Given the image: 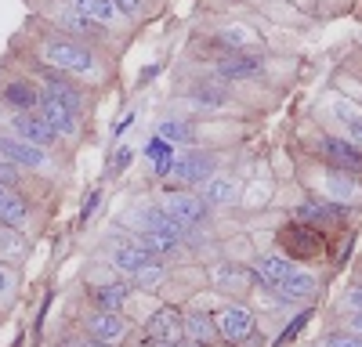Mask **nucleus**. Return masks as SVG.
Here are the masks:
<instances>
[{"instance_id":"obj_39","label":"nucleus","mask_w":362,"mask_h":347,"mask_svg":"<svg viewBox=\"0 0 362 347\" xmlns=\"http://www.w3.org/2000/svg\"><path fill=\"white\" fill-rule=\"evenodd\" d=\"M73 347H109V343H102V340H95V336H83V340H76Z\"/></svg>"},{"instance_id":"obj_25","label":"nucleus","mask_w":362,"mask_h":347,"mask_svg":"<svg viewBox=\"0 0 362 347\" xmlns=\"http://www.w3.org/2000/svg\"><path fill=\"white\" fill-rule=\"evenodd\" d=\"M66 4L73 8V11H80L83 18H90V22H98V25H112L119 15H116V8L109 4V0H66Z\"/></svg>"},{"instance_id":"obj_38","label":"nucleus","mask_w":362,"mask_h":347,"mask_svg":"<svg viewBox=\"0 0 362 347\" xmlns=\"http://www.w3.org/2000/svg\"><path fill=\"white\" fill-rule=\"evenodd\" d=\"M348 329L351 333H362V311H351L348 315Z\"/></svg>"},{"instance_id":"obj_22","label":"nucleus","mask_w":362,"mask_h":347,"mask_svg":"<svg viewBox=\"0 0 362 347\" xmlns=\"http://www.w3.org/2000/svg\"><path fill=\"white\" fill-rule=\"evenodd\" d=\"M185 336H189L192 343H199V347H210L214 340H221L214 315H206V311H192V315H185Z\"/></svg>"},{"instance_id":"obj_40","label":"nucleus","mask_w":362,"mask_h":347,"mask_svg":"<svg viewBox=\"0 0 362 347\" xmlns=\"http://www.w3.org/2000/svg\"><path fill=\"white\" fill-rule=\"evenodd\" d=\"M163 347H199V343H192V340L185 336V340H177V343H163Z\"/></svg>"},{"instance_id":"obj_15","label":"nucleus","mask_w":362,"mask_h":347,"mask_svg":"<svg viewBox=\"0 0 362 347\" xmlns=\"http://www.w3.org/2000/svg\"><path fill=\"white\" fill-rule=\"evenodd\" d=\"M0 102L8 109H22V112H37L40 105V83L29 76H8L0 80Z\"/></svg>"},{"instance_id":"obj_14","label":"nucleus","mask_w":362,"mask_h":347,"mask_svg":"<svg viewBox=\"0 0 362 347\" xmlns=\"http://www.w3.org/2000/svg\"><path fill=\"white\" fill-rule=\"evenodd\" d=\"M163 207H167L181 224H185V228H199V224H206V217H210V207L203 202L199 192H181V188H174V192H167Z\"/></svg>"},{"instance_id":"obj_11","label":"nucleus","mask_w":362,"mask_h":347,"mask_svg":"<svg viewBox=\"0 0 362 347\" xmlns=\"http://www.w3.org/2000/svg\"><path fill=\"white\" fill-rule=\"evenodd\" d=\"M109 264H112L116 272H124V275H138V272L148 268V264H160V257L148 253V250L131 236V239H119V243L109 246Z\"/></svg>"},{"instance_id":"obj_3","label":"nucleus","mask_w":362,"mask_h":347,"mask_svg":"<svg viewBox=\"0 0 362 347\" xmlns=\"http://www.w3.org/2000/svg\"><path fill=\"white\" fill-rule=\"evenodd\" d=\"M0 123H4V130H11L15 138L29 141V145H40V149L47 152H58V145H62V138H58L40 112H22V109H8L4 102H0Z\"/></svg>"},{"instance_id":"obj_1","label":"nucleus","mask_w":362,"mask_h":347,"mask_svg":"<svg viewBox=\"0 0 362 347\" xmlns=\"http://www.w3.org/2000/svg\"><path fill=\"white\" fill-rule=\"evenodd\" d=\"M37 62L66 73L73 80H87V83H102L105 80V66L102 58L95 54L90 44H80L73 37H62L54 29H44L40 40H37Z\"/></svg>"},{"instance_id":"obj_32","label":"nucleus","mask_w":362,"mask_h":347,"mask_svg":"<svg viewBox=\"0 0 362 347\" xmlns=\"http://www.w3.org/2000/svg\"><path fill=\"white\" fill-rule=\"evenodd\" d=\"M163 275H167V272H163V264H148V268H141V272L134 275V282H138L141 289H153V286H160V282H163Z\"/></svg>"},{"instance_id":"obj_19","label":"nucleus","mask_w":362,"mask_h":347,"mask_svg":"<svg viewBox=\"0 0 362 347\" xmlns=\"http://www.w3.org/2000/svg\"><path fill=\"white\" fill-rule=\"evenodd\" d=\"M315 289H319V279H315L312 272L293 268V272L276 286V293H279L286 304H300V300H312V297H315Z\"/></svg>"},{"instance_id":"obj_8","label":"nucleus","mask_w":362,"mask_h":347,"mask_svg":"<svg viewBox=\"0 0 362 347\" xmlns=\"http://www.w3.org/2000/svg\"><path fill=\"white\" fill-rule=\"evenodd\" d=\"M319 152L322 159L334 166V170H344V174H362V149L351 141V138H334V134H319Z\"/></svg>"},{"instance_id":"obj_26","label":"nucleus","mask_w":362,"mask_h":347,"mask_svg":"<svg viewBox=\"0 0 362 347\" xmlns=\"http://www.w3.org/2000/svg\"><path fill=\"white\" fill-rule=\"evenodd\" d=\"M134 239H138L148 253H156V257H170V253H177V246H181V239L163 236V231H148V228H138Z\"/></svg>"},{"instance_id":"obj_33","label":"nucleus","mask_w":362,"mask_h":347,"mask_svg":"<svg viewBox=\"0 0 362 347\" xmlns=\"http://www.w3.org/2000/svg\"><path fill=\"white\" fill-rule=\"evenodd\" d=\"M22 178H25V174H22V166H15L11 159H4V156H0V185H22Z\"/></svg>"},{"instance_id":"obj_23","label":"nucleus","mask_w":362,"mask_h":347,"mask_svg":"<svg viewBox=\"0 0 362 347\" xmlns=\"http://www.w3.org/2000/svg\"><path fill=\"white\" fill-rule=\"evenodd\" d=\"M341 214H344V202H334V199H326V202L308 199V202H300V207H297V217L308 221V224H315V228H322V224H329V221H337Z\"/></svg>"},{"instance_id":"obj_7","label":"nucleus","mask_w":362,"mask_h":347,"mask_svg":"<svg viewBox=\"0 0 362 347\" xmlns=\"http://www.w3.org/2000/svg\"><path fill=\"white\" fill-rule=\"evenodd\" d=\"M83 333L102 340V343H124L127 333H131V318L124 311H102V308H95L83 318Z\"/></svg>"},{"instance_id":"obj_30","label":"nucleus","mask_w":362,"mask_h":347,"mask_svg":"<svg viewBox=\"0 0 362 347\" xmlns=\"http://www.w3.org/2000/svg\"><path fill=\"white\" fill-rule=\"evenodd\" d=\"M15 293H18V272L8 264V260H0V304H11L15 300Z\"/></svg>"},{"instance_id":"obj_36","label":"nucleus","mask_w":362,"mask_h":347,"mask_svg":"<svg viewBox=\"0 0 362 347\" xmlns=\"http://www.w3.org/2000/svg\"><path fill=\"white\" fill-rule=\"evenodd\" d=\"M341 304H344V311H362V286H351Z\"/></svg>"},{"instance_id":"obj_28","label":"nucleus","mask_w":362,"mask_h":347,"mask_svg":"<svg viewBox=\"0 0 362 347\" xmlns=\"http://www.w3.org/2000/svg\"><path fill=\"white\" fill-rule=\"evenodd\" d=\"M326 195L334 199V202L355 199L358 188H355V181H351V174H344V170H334V174H329V178H326Z\"/></svg>"},{"instance_id":"obj_34","label":"nucleus","mask_w":362,"mask_h":347,"mask_svg":"<svg viewBox=\"0 0 362 347\" xmlns=\"http://www.w3.org/2000/svg\"><path fill=\"white\" fill-rule=\"evenodd\" d=\"M322 347H362V333H329L322 340Z\"/></svg>"},{"instance_id":"obj_9","label":"nucleus","mask_w":362,"mask_h":347,"mask_svg":"<svg viewBox=\"0 0 362 347\" xmlns=\"http://www.w3.org/2000/svg\"><path fill=\"white\" fill-rule=\"evenodd\" d=\"M214 73H218V80H225V83H228V80H232V83H239V80H261V76H264V58L254 54V51H228V54L218 58Z\"/></svg>"},{"instance_id":"obj_10","label":"nucleus","mask_w":362,"mask_h":347,"mask_svg":"<svg viewBox=\"0 0 362 347\" xmlns=\"http://www.w3.org/2000/svg\"><path fill=\"white\" fill-rule=\"evenodd\" d=\"M214 322H218L221 340H228V343H243V340H250L254 329H257L254 311L243 308V304H225V308L214 315Z\"/></svg>"},{"instance_id":"obj_5","label":"nucleus","mask_w":362,"mask_h":347,"mask_svg":"<svg viewBox=\"0 0 362 347\" xmlns=\"http://www.w3.org/2000/svg\"><path fill=\"white\" fill-rule=\"evenodd\" d=\"M44 15H47V22L54 25V33L73 37V40H80V44H90V47H95L98 40H105V33H109L105 25H98V22L83 18V15H80V11H73L69 4H66V8H47Z\"/></svg>"},{"instance_id":"obj_2","label":"nucleus","mask_w":362,"mask_h":347,"mask_svg":"<svg viewBox=\"0 0 362 347\" xmlns=\"http://www.w3.org/2000/svg\"><path fill=\"white\" fill-rule=\"evenodd\" d=\"M160 174H170L174 185H185V188H199L210 174H218V156L210 149H181L177 156H163L156 163Z\"/></svg>"},{"instance_id":"obj_17","label":"nucleus","mask_w":362,"mask_h":347,"mask_svg":"<svg viewBox=\"0 0 362 347\" xmlns=\"http://www.w3.org/2000/svg\"><path fill=\"white\" fill-rule=\"evenodd\" d=\"M199 195H203V202L210 210L214 207H232L235 195H239V185H235L232 174H210V178L199 185Z\"/></svg>"},{"instance_id":"obj_20","label":"nucleus","mask_w":362,"mask_h":347,"mask_svg":"<svg viewBox=\"0 0 362 347\" xmlns=\"http://www.w3.org/2000/svg\"><path fill=\"white\" fill-rule=\"evenodd\" d=\"M87 297L102 311H124L127 300H131V286L127 282H102V286H90Z\"/></svg>"},{"instance_id":"obj_35","label":"nucleus","mask_w":362,"mask_h":347,"mask_svg":"<svg viewBox=\"0 0 362 347\" xmlns=\"http://www.w3.org/2000/svg\"><path fill=\"white\" fill-rule=\"evenodd\" d=\"M109 4L116 8V15H124V18H138L145 11V0H109Z\"/></svg>"},{"instance_id":"obj_4","label":"nucleus","mask_w":362,"mask_h":347,"mask_svg":"<svg viewBox=\"0 0 362 347\" xmlns=\"http://www.w3.org/2000/svg\"><path fill=\"white\" fill-rule=\"evenodd\" d=\"M0 156L11 159V163L22 166V170H33V174L54 170V152L40 149V145H29V141H22V138H15V134L4 130V127H0Z\"/></svg>"},{"instance_id":"obj_27","label":"nucleus","mask_w":362,"mask_h":347,"mask_svg":"<svg viewBox=\"0 0 362 347\" xmlns=\"http://www.w3.org/2000/svg\"><path fill=\"white\" fill-rule=\"evenodd\" d=\"M334 112H337V120H341V127H344V138H351L358 149H362V112H358L355 105H348V102H337Z\"/></svg>"},{"instance_id":"obj_18","label":"nucleus","mask_w":362,"mask_h":347,"mask_svg":"<svg viewBox=\"0 0 362 347\" xmlns=\"http://www.w3.org/2000/svg\"><path fill=\"white\" fill-rule=\"evenodd\" d=\"M293 272V260L283 253V250H272V253H264L261 260H257V268H254V279L264 286V289H276L286 275Z\"/></svg>"},{"instance_id":"obj_31","label":"nucleus","mask_w":362,"mask_h":347,"mask_svg":"<svg viewBox=\"0 0 362 347\" xmlns=\"http://www.w3.org/2000/svg\"><path fill=\"white\" fill-rule=\"evenodd\" d=\"M218 40H221L225 47H232V51H247V47H250V37L243 33V25H225L221 33H218Z\"/></svg>"},{"instance_id":"obj_12","label":"nucleus","mask_w":362,"mask_h":347,"mask_svg":"<svg viewBox=\"0 0 362 347\" xmlns=\"http://www.w3.org/2000/svg\"><path fill=\"white\" fill-rule=\"evenodd\" d=\"M279 243H283V253L290 260H308L322 250V236L315 224H286L279 231Z\"/></svg>"},{"instance_id":"obj_37","label":"nucleus","mask_w":362,"mask_h":347,"mask_svg":"<svg viewBox=\"0 0 362 347\" xmlns=\"http://www.w3.org/2000/svg\"><path fill=\"white\" fill-rule=\"evenodd\" d=\"M98 199H102V195H98V192H90V195H87V202H83V214H80V217H83V221H87V217H90V214H95V207H98Z\"/></svg>"},{"instance_id":"obj_24","label":"nucleus","mask_w":362,"mask_h":347,"mask_svg":"<svg viewBox=\"0 0 362 347\" xmlns=\"http://www.w3.org/2000/svg\"><path fill=\"white\" fill-rule=\"evenodd\" d=\"M156 134H160L167 145H181V149H192L196 138H199V127H196L192 120H177V116H174V120H163V123H160Z\"/></svg>"},{"instance_id":"obj_13","label":"nucleus","mask_w":362,"mask_h":347,"mask_svg":"<svg viewBox=\"0 0 362 347\" xmlns=\"http://www.w3.org/2000/svg\"><path fill=\"white\" fill-rule=\"evenodd\" d=\"M145 340L156 343V347L185 340V315H181L177 308H160V311L145 322Z\"/></svg>"},{"instance_id":"obj_29","label":"nucleus","mask_w":362,"mask_h":347,"mask_svg":"<svg viewBox=\"0 0 362 347\" xmlns=\"http://www.w3.org/2000/svg\"><path fill=\"white\" fill-rule=\"evenodd\" d=\"M22 250H25V243H22V236H18V228L0 224V260L15 264V260L22 257Z\"/></svg>"},{"instance_id":"obj_21","label":"nucleus","mask_w":362,"mask_h":347,"mask_svg":"<svg viewBox=\"0 0 362 347\" xmlns=\"http://www.w3.org/2000/svg\"><path fill=\"white\" fill-rule=\"evenodd\" d=\"M189 102L199 109V112H221L232 105V95L225 83H196L189 91Z\"/></svg>"},{"instance_id":"obj_6","label":"nucleus","mask_w":362,"mask_h":347,"mask_svg":"<svg viewBox=\"0 0 362 347\" xmlns=\"http://www.w3.org/2000/svg\"><path fill=\"white\" fill-rule=\"evenodd\" d=\"M37 112L44 116V123H47L58 138H62V141H76L80 130H83V116H80L76 109L62 105L58 98L44 95V91H40V105H37Z\"/></svg>"},{"instance_id":"obj_16","label":"nucleus","mask_w":362,"mask_h":347,"mask_svg":"<svg viewBox=\"0 0 362 347\" xmlns=\"http://www.w3.org/2000/svg\"><path fill=\"white\" fill-rule=\"evenodd\" d=\"M29 195H22L15 185H0V224H11V228H25L29 224Z\"/></svg>"}]
</instances>
